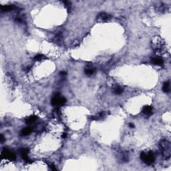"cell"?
<instances>
[{
    "mask_svg": "<svg viewBox=\"0 0 171 171\" xmlns=\"http://www.w3.org/2000/svg\"><path fill=\"white\" fill-rule=\"evenodd\" d=\"M152 63L155 65L156 66H161L163 64L164 61L162 58L160 57H158V56H155V57H152L151 58Z\"/></svg>",
    "mask_w": 171,
    "mask_h": 171,
    "instance_id": "7",
    "label": "cell"
},
{
    "mask_svg": "<svg viewBox=\"0 0 171 171\" xmlns=\"http://www.w3.org/2000/svg\"><path fill=\"white\" fill-rule=\"evenodd\" d=\"M44 58H45V56H43V54H37V55L35 56L34 59L37 60V61H40V60H42Z\"/></svg>",
    "mask_w": 171,
    "mask_h": 171,
    "instance_id": "16",
    "label": "cell"
},
{
    "mask_svg": "<svg viewBox=\"0 0 171 171\" xmlns=\"http://www.w3.org/2000/svg\"><path fill=\"white\" fill-rule=\"evenodd\" d=\"M28 152H29V150L27 149V148L21 149V155L23 160L27 162H31L30 159L28 157Z\"/></svg>",
    "mask_w": 171,
    "mask_h": 171,
    "instance_id": "6",
    "label": "cell"
},
{
    "mask_svg": "<svg viewBox=\"0 0 171 171\" xmlns=\"http://www.w3.org/2000/svg\"><path fill=\"white\" fill-rule=\"evenodd\" d=\"M64 3L65 4V5H66V7H67L68 10L69 11V10H70V8H71V3H70V2L67 1H64Z\"/></svg>",
    "mask_w": 171,
    "mask_h": 171,
    "instance_id": "17",
    "label": "cell"
},
{
    "mask_svg": "<svg viewBox=\"0 0 171 171\" xmlns=\"http://www.w3.org/2000/svg\"><path fill=\"white\" fill-rule=\"evenodd\" d=\"M112 18V16L107 13H100L97 16V21L98 22H107Z\"/></svg>",
    "mask_w": 171,
    "mask_h": 171,
    "instance_id": "5",
    "label": "cell"
},
{
    "mask_svg": "<svg viewBox=\"0 0 171 171\" xmlns=\"http://www.w3.org/2000/svg\"><path fill=\"white\" fill-rule=\"evenodd\" d=\"M36 120V118L35 116H30V117H28L27 118H26V123H27V124H31V123H33V122H35Z\"/></svg>",
    "mask_w": 171,
    "mask_h": 171,
    "instance_id": "14",
    "label": "cell"
},
{
    "mask_svg": "<svg viewBox=\"0 0 171 171\" xmlns=\"http://www.w3.org/2000/svg\"><path fill=\"white\" fill-rule=\"evenodd\" d=\"M140 159L144 162L145 164L148 165H152V163H154V162L155 160V155L151 151L148 152H142L140 154Z\"/></svg>",
    "mask_w": 171,
    "mask_h": 171,
    "instance_id": "2",
    "label": "cell"
},
{
    "mask_svg": "<svg viewBox=\"0 0 171 171\" xmlns=\"http://www.w3.org/2000/svg\"><path fill=\"white\" fill-rule=\"evenodd\" d=\"M114 92L115 93L116 95H120L123 92V89L120 86H116L114 88Z\"/></svg>",
    "mask_w": 171,
    "mask_h": 171,
    "instance_id": "13",
    "label": "cell"
},
{
    "mask_svg": "<svg viewBox=\"0 0 171 171\" xmlns=\"http://www.w3.org/2000/svg\"><path fill=\"white\" fill-rule=\"evenodd\" d=\"M49 167H50V168L52 170V171H56V167H55V166H54V165H53V164H52V165H50V166H49Z\"/></svg>",
    "mask_w": 171,
    "mask_h": 171,
    "instance_id": "19",
    "label": "cell"
},
{
    "mask_svg": "<svg viewBox=\"0 0 171 171\" xmlns=\"http://www.w3.org/2000/svg\"><path fill=\"white\" fill-rule=\"evenodd\" d=\"M15 8V7L13 5H3L1 6V11H11V10H13V9Z\"/></svg>",
    "mask_w": 171,
    "mask_h": 171,
    "instance_id": "12",
    "label": "cell"
},
{
    "mask_svg": "<svg viewBox=\"0 0 171 171\" xmlns=\"http://www.w3.org/2000/svg\"><path fill=\"white\" fill-rule=\"evenodd\" d=\"M152 107L150 106H144V108L142 109V112L145 115L149 116L152 115Z\"/></svg>",
    "mask_w": 171,
    "mask_h": 171,
    "instance_id": "8",
    "label": "cell"
},
{
    "mask_svg": "<svg viewBox=\"0 0 171 171\" xmlns=\"http://www.w3.org/2000/svg\"><path fill=\"white\" fill-rule=\"evenodd\" d=\"M4 140H5V138L3 137V134H1V136H0V141L1 143H3Z\"/></svg>",
    "mask_w": 171,
    "mask_h": 171,
    "instance_id": "18",
    "label": "cell"
},
{
    "mask_svg": "<svg viewBox=\"0 0 171 171\" xmlns=\"http://www.w3.org/2000/svg\"><path fill=\"white\" fill-rule=\"evenodd\" d=\"M32 128L31 127H27V128H23L22 130V131L21 132V134L23 136H25L30 134V133L32 132Z\"/></svg>",
    "mask_w": 171,
    "mask_h": 171,
    "instance_id": "11",
    "label": "cell"
},
{
    "mask_svg": "<svg viewBox=\"0 0 171 171\" xmlns=\"http://www.w3.org/2000/svg\"><path fill=\"white\" fill-rule=\"evenodd\" d=\"M105 116V112H100L99 114H98L97 115L94 116H91V119L92 120H101Z\"/></svg>",
    "mask_w": 171,
    "mask_h": 171,
    "instance_id": "10",
    "label": "cell"
},
{
    "mask_svg": "<svg viewBox=\"0 0 171 171\" xmlns=\"http://www.w3.org/2000/svg\"><path fill=\"white\" fill-rule=\"evenodd\" d=\"M129 126L131 128H134V124H132V123H130V124H129Z\"/></svg>",
    "mask_w": 171,
    "mask_h": 171,
    "instance_id": "21",
    "label": "cell"
},
{
    "mask_svg": "<svg viewBox=\"0 0 171 171\" xmlns=\"http://www.w3.org/2000/svg\"><path fill=\"white\" fill-rule=\"evenodd\" d=\"M171 90V84H170V82H166L164 83L163 86H162V90L163 92L165 93H168L170 92Z\"/></svg>",
    "mask_w": 171,
    "mask_h": 171,
    "instance_id": "9",
    "label": "cell"
},
{
    "mask_svg": "<svg viewBox=\"0 0 171 171\" xmlns=\"http://www.w3.org/2000/svg\"><path fill=\"white\" fill-rule=\"evenodd\" d=\"M94 72V69H92V68H87V69H85L86 74H87V75H88V76H90V75L93 74Z\"/></svg>",
    "mask_w": 171,
    "mask_h": 171,
    "instance_id": "15",
    "label": "cell"
},
{
    "mask_svg": "<svg viewBox=\"0 0 171 171\" xmlns=\"http://www.w3.org/2000/svg\"><path fill=\"white\" fill-rule=\"evenodd\" d=\"M66 102V99L64 97L61 96L59 93H56L52 100V104L57 107L63 106Z\"/></svg>",
    "mask_w": 171,
    "mask_h": 171,
    "instance_id": "3",
    "label": "cell"
},
{
    "mask_svg": "<svg viewBox=\"0 0 171 171\" xmlns=\"http://www.w3.org/2000/svg\"><path fill=\"white\" fill-rule=\"evenodd\" d=\"M66 136H67V134H66V133H63V134H62V137L63 138H65L66 137Z\"/></svg>",
    "mask_w": 171,
    "mask_h": 171,
    "instance_id": "22",
    "label": "cell"
},
{
    "mask_svg": "<svg viewBox=\"0 0 171 171\" xmlns=\"http://www.w3.org/2000/svg\"><path fill=\"white\" fill-rule=\"evenodd\" d=\"M59 74L61 75V76H66V72H64V71H62V72H61L59 73Z\"/></svg>",
    "mask_w": 171,
    "mask_h": 171,
    "instance_id": "20",
    "label": "cell"
},
{
    "mask_svg": "<svg viewBox=\"0 0 171 171\" xmlns=\"http://www.w3.org/2000/svg\"><path fill=\"white\" fill-rule=\"evenodd\" d=\"M160 149L162 152L163 156L166 159H168L171 157V143L167 140H162L160 142Z\"/></svg>",
    "mask_w": 171,
    "mask_h": 171,
    "instance_id": "1",
    "label": "cell"
},
{
    "mask_svg": "<svg viewBox=\"0 0 171 171\" xmlns=\"http://www.w3.org/2000/svg\"><path fill=\"white\" fill-rule=\"evenodd\" d=\"M1 158L2 159H7L11 161H15L16 160V156L13 152L9 150V149L4 148L1 152Z\"/></svg>",
    "mask_w": 171,
    "mask_h": 171,
    "instance_id": "4",
    "label": "cell"
}]
</instances>
